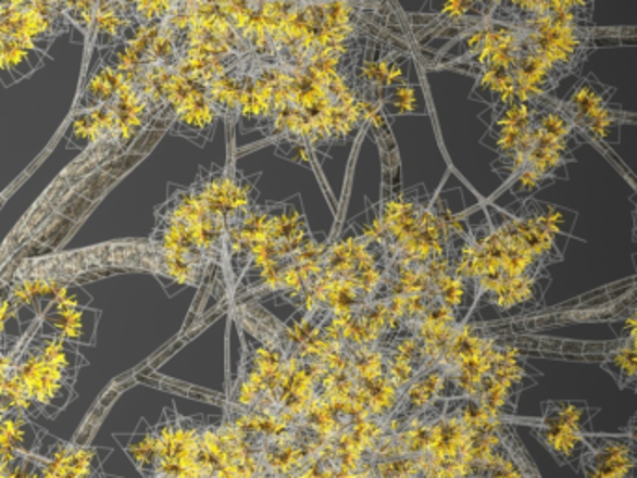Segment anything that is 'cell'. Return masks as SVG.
Masks as SVG:
<instances>
[{
  "label": "cell",
  "mask_w": 637,
  "mask_h": 478,
  "mask_svg": "<svg viewBox=\"0 0 637 478\" xmlns=\"http://www.w3.org/2000/svg\"><path fill=\"white\" fill-rule=\"evenodd\" d=\"M46 445V443H43ZM41 478H103L101 462L111 451L93 446L54 441L53 446H41Z\"/></svg>",
  "instance_id": "obj_3"
},
{
  "label": "cell",
  "mask_w": 637,
  "mask_h": 478,
  "mask_svg": "<svg viewBox=\"0 0 637 478\" xmlns=\"http://www.w3.org/2000/svg\"><path fill=\"white\" fill-rule=\"evenodd\" d=\"M90 299L80 286H64L38 316V332L75 345H93L100 311L90 306Z\"/></svg>",
  "instance_id": "obj_2"
},
{
  "label": "cell",
  "mask_w": 637,
  "mask_h": 478,
  "mask_svg": "<svg viewBox=\"0 0 637 478\" xmlns=\"http://www.w3.org/2000/svg\"><path fill=\"white\" fill-rule=\"evenodd\" d=\"M127 456L132 458L140 475L150 478L155 471V460H158V433L155 428L148 425L147 418L140 420L137 430L129 433L127 439H118Z\"/></svg>",
  "instance_id": "obj_4"
},
{
  "label": "cell",
  "mask_w": 637,
  "mask_h": 478,
  "mask_svg": "<svg viewBox=\"0 0 637 478\" xmlns=\"http://www.w3.org/2000/svg\"><path fill=\"white\" fill-rule=\"evenodd\" d=\"M85 365L87 358L77 345L40 335L36 318L8 376L28 417L54 418L75 399V381Z\"/></svg>",
  "instance_id": "obj_1"
}]
</instances>
